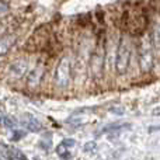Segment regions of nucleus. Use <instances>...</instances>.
Wrapping results in <instances>:
<instances>
[{"label": "nucleus", "instance_id": "nucleus-1", "mask_svg": "<svg viewBox=\"0 0 160 160\" xmlns=\"http://www.w3.org/2000/svg\"><path fill=\"white\" fill-rule=\"evenodd\" d=\"M70 72H72V68H70V59L68 56L59 61L58 66L55 69V75H53V84L59 88H66L70 83Z\"/></svg>", "mask_w": 160, "mask_h": 160}, {"label": "nucleus", "instance_id": "nucleus-2", "mask_svg": "<svg viewBox=\"0 0 160 160\" xmlns=\"http://www.w3.org/2000/svg\"><path fill=\"white\" fill-rule=\"evenodd\" d=\"M129 61H131V47L128 44V41L121 39L115 56V70L118 75H124L127 72L128 66H129Z\"/></svg>", "mask_w": 160, "mask_h": 160}, {"label": "nucleus", "instance_id": "nucleus-3", "mask_svg": "<svg viewBox=\"0 0 160 160\" xmlns=\"http://www.w3.org/2000/svg\"><path fill=\"white\" fill-rule=\"evenodd\" d=\"M155 66V53L149 44H143L139 48V68L142 73H149Z\"/></svg>", "mask_w": 160, "mask_h": 160}, {"label": "nucleus", "instance_id": "nucleus-4", "mask_svg": "<svg viewBox=\"0 0 160 160\" xmlns=\"http://www.w3.org/2000/svg\"><path fill=\"white\" fill-rule=\"evenodd\" d=\"M21 124H22V127H24L25 129H28L30 132H39V131H42V124L32 114H28V112L24 114V115L21 117Z\"/></svg>", "mask_w": 160, "mask_h": 160}, {"label": "nucleus", "instance_id": "nucleus-5", "mask_svg": "<svg viewBox=\"0 0 160 160\" xmlns=\"http://www.w3.org/2000/svg\"><path fill=\"white\" fill-rule=\"evenodd\" d=\"M44 72H45V69L42 66L34 68L27 75V86H30V87H37V86L39 84V82H41L42 76H44Z\"/></svg>", "mask_w": 160, "mask_h": 160}, {"label": "nucleus", "instance_id": "nucleus-6", "mask_svg": "<svg viewBox=\"0 0 160 160\" xmlns=\"http://www.w3.org/2000/svg\"><path fill=\"white\" fill-rule=\"evenodd\" d=\"M28 63L25 61H16L10 65V75L16 79H20L27 73Z\"/></svg>", "mask_w": 160, "mask_h": 160}, {"label": "nucleus", "instance_id": "nucleus-7", "mask_svg": "<svg viewBox=\"0 0 160 160\" xmlns=\"http://www.w3.org/2000/svg\"><path fill=\"white\" fill-rule=\"evenodd\" d=\"M2 148H3V156L7 158V160H28L27 156H25L21 150L16 149V148L7 146V145H4V143L2 145Z\"/></svg>", "mask_w": 160, "mask_h": 160}, {"label": "nucleus", "instance_id": "nucleus-8", "mask_svg": "<svg viewBox=\"0 0 160 160\" xmlns=\"http://www.w3.org/2000/svg\"><path fill=\"white\" fill-rule=\"evenodd\" d=\"M14 42H16V35H11L10 34V35L3 37L2 41H0V51H2V55H6V53H7V51L13 47Z\"/></svg>", "mask_w": 160, "mask_h": 160}, {"label": "nucleus", "instance_id": "nucleus-9", "mask_svg": "<svg viewBox=\"0 0 160 160\" xmlns=\"http://www.w3.org/2000/svg\"><path fill=\"white\" fill-rule=\"evenodd\" d=\"M152 38H153V44H155V47L160 48V21H156L155 25H153Z\"/></svg>", "mask_w": 160, "mask_h": 160}, {"label": "nucleus", "instance_id": "nucleus-10", "mask_svg": "<svg viewBox=\"0 0 160 160\" xmlns=\"http://www.w3.org/2000/svg\"><path fill=\"white\" fill-rule=\"evenodd\" d=\"M2 124L4 125L7 129H11V131H14L16 129V127H17V121L13 118V117H3L2 118Z\"/></svg>", "mask_w": 160, "mask_h": 160}, {"label": "nucleus", "instance_id": "nucleus-11", "mask_svg": "<svg viewBox=\"0 0 160 160\" xmlns=\"http://www.w3.org/2000/svg\"><path fill=\"white\" fill-rule=\"evenodd\" d=\"M25 132L24 131H20V129H14L13 131V135H11V141H18V139L24 138Z\"/></svg>", "mask_w": 160, "mask_h": 160}, {"label": "nucleus", "instance_id": "nucleus-12", "mask_svg": "<svg viewBox=\"0 0 160 160\" xmlns=\"http://www.w3.org/2000/svg\"><path fill=\"white\" fill-rule=\"evenodd\" d=\"M94 150H96V142H87V143L84 145V152L87 153H93Z\"/></svg>", "mask_w": 160, "mask_h": 160}, {"label": "nucleus", "instance_id": "nucleus-13", "mask_svg": "<svg viewBox=\"0 0 160 160\" xmlns=\"http://www.w3.org/2000/svg\"><path fill=\"white\" fill-rule=\"evenodd\" d=\"M0 6H2V16H4V14H6V11L8 10V6H7V3H6L4 0H2V3H0Z\"/></svg>", "mask_w": 160, "mask_h": 160}, {"label": "nucleus", "instance_id": "nucleus-14", "mask_svg": "<svg viewBox=\"0 0 160 160\" xmlns=\"http://www.w3.org/2000/svg\"><path fill=\"white\" fill-rule=\"evenodd\" d=\"M110 111L111 112H115V114H124V107H121V108L112 107V108H110Z\"/></svg>", "mask_w": 160, "mask_h": 160}, {"label": "nucleus", "instance_id": "nucleus-15", "mask_svg": "<svg viewBox=\"0 0 160 160\" xmlns=\"http://www.w3.org/2000/svg\"><path fill=\"white\" fill-rule=\"evenodd\" d=\"M153 114H155V115H160V107H158L156 110H153Z\"/></svg>", "mask_w": 160, "mask_h": 160}]
</instances>
